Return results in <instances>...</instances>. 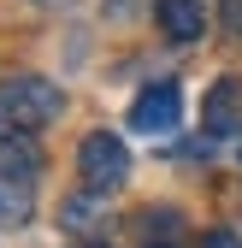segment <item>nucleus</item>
Here are the masks:
<instances>
[{
  "instance_id": "nucleus-1",
  "label": "nucleus",
  "mask_w": 242,
  "mask_h": 248,
  "mask_svg": "<svg viewBox=\"0 0 242 248\" xmlns=\"http://www.w3.org/2000/svg\"><path fill=\"white\" fill-rule=\"evenodd\" d=\"M65 112V95L47 77H6L0 83V136H36Z\"/></svg>"
},
{
  "instance_id": "nucleus-4",
  "label": "nucleus",
  "mask_w": 242,
  "mask_h": 248,
  "mask_svg": "<svg viewBox=\"0 0 242 248\" xmlns=\"http://www.w3.org/2000/svg\"><path fill=\"white\" fill-rule=\"evenodd\" d=\"M201 118H207V136H242V83H236V77L213 83Z\"/></svg>"
},
{
  "instance_id": "nucleus-3",
  "label": "nucleus",
  "mask_w": 242,
  "mask_h": 248,
  "mask_svg": "<svg viewBox=\"0 0 242 248\" xmlns=\"http://www.w3.org/2000/svg\"><path fill=\"white\" fill-rule=\"evenodd\" d=\"M177 118H183V89L166 77V83H148L142 95H136V107H130V130H142V136H171Z\"/></svg>"
},
{
  "instance_id": "nucleus-9",
  "label": "nucleus",
  "mask_w": 242,
  "mask_h": 248,
  "mask_svg": "<svg viewBox=\"0 0 242 248\" xmlns=\"http://www.w3.org/2000/svg\"><path fill=\"white\" fill-rule=\"evenodd\" d=\"M36 6H65V0H36Z\"/></svg>"
},
{
  "instance_id": "nucleus-8",
  "label": "nucleus",
  "mask_w": 242,
  "mask_h": 248,
  "mask_svg": "<svg viewBox=\"0 0 242 248\" xmlns=\"http://www.w3.org/2000/svg\"><path fill=\"white\" fill-rule=\"evenodd\" d=\"M225 18H230V30L242 36V0H225Z\"/></svg>"
},
{
  "instance_id": "nucleus-6",
  "label": "nucleus",
  "mask_w": 242,
  "mask_h": 248,
  "mask_svg": "<svg viewBox=\"0 0 242 248\" xmlns=\"http://www.w3.org/2000/svg\"><path fill=\"white\" fill-rule=\"evenodd\" d=\"M30 213H36V177H12L0 171V225H30Z\"/></svg>"
},
{
  "instance_id": "nucleus-2",
  "label": "nucleus",
  "mask_w": 242,
  "mask_h": 248,
  "mask_svg": "<svg viewBox=\"0 0 242 248\" xmlns=\"http://www.w3.org/2000/svg\"><path fill=\"white\" fill-rule=\"evenodd\" d=\"M77 177H83L89 195L124 189V177H130V148L118 142L112 130H89V136L77 142Z\"/></svg>"
},
{
  "instance_id": "nucleus-7",
  "label": "nucleus",
  "mask_w": 242,
  "mask_h": 248,
  "mask_svg": "<svg viewBox=\"0 0 242 248\" xmlns=\"http://www.w3.org/2000/svg\"><path fill=\"white\" fill-rule=\"evenodd\" d=\"M201 248H242V236H236V231H207Z\"/></svg>"
},
{
  "instance_id": "nucleus-10",
  "label": "nucleus",
  "mask_w": 242,
  "mask_h": 248,
  "mask_svg": "<svg viewBox=\"0 0 242 248\" xmlns=\"http://www.w3.org/2000/svg\"><path fill=\"white\" fill-rule=\"evenodd\" d=\"M77 248H106V242H77Z\"/></svg>"
},
{
  "instance_id": "nucleus-5",
  "label": "nucleus",
  "mask_w": 242,
  "mask_h": 248,
  "mask_svg": "<svg viewBox=\"0 0 242 248\" xmlns=\"http://www.w3.org/2000/svg\"><path fill=\"white\" fill-rule=\"evenodd\" d=\"M154 24H160V36H171V42H201L207 36V6H201V0H160Z\"/></svg>"
}]
</instances>
